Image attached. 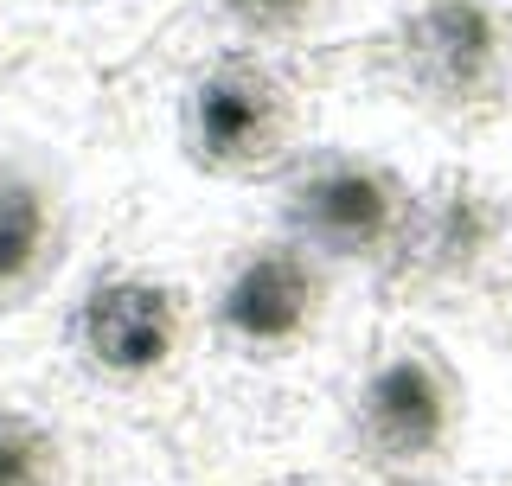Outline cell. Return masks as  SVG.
<instances>
[{"label":"cell","mask_w":512,"mask_h":486,"mask_svg":"<svg viewBox=\"0 0 512 486\" xmlns=\"http://www.w3.org/2000/svg\"><path fill=\"white\" fill-rule=\"evenodd\" d=\"M327 64L333 58L276 52L186 13L122 71V135L141 173L186 205H250L263 218L276 180L320 122Z\"/></svg>","instance_id":"obj_1"},{"label":"cell","mask_w":512,"mask_h":486,"mask_svg":"<svg viewBox=\"0 0 512 486\" xmlns=\"http://www.w3.org/2000/svg\"><path fill=\"white\" fill-rule=\"evenodd\" d=\"M109 103L71 58H7L0 71V346L52 333L64 295L96 263L116 180L96 154Z\"/></svg>","instance_id":"obj_2"},{"label":"cell","mask_w":512,"mask_h":486,"mask_svg":"<svg viewBox=\"0 0 512 486\" xmlns=\"http://www.w3.org/2000/svg\"><path fill=\"white\" fill-rule=\"evenodd\" d=\"M448 154H455V135L423 122L391 90H378L352 58H333L320 122L269 192L263 224H276L320 263L359 275L384 295V275Z\"/></svg>","instance_id":"obj_3"},{"label":"cell","mask_w":512,"mask_h":486,"mask_svg":"<svg viewBox=\"0 0 512 486\" xmlns=\"http://www.w3.org/2000/svg\"><path fill=\"white\" fill-rule=\"evenodd\" d=\"M468 320L474 307H384L340 397V448L365 474L397 486L436 480L474 442L487 371Z\"/></svg>","instance_id":"obj_4"},{"label":"cell","mask_w":512,"mask_h":486,"mask_svg":"<svg viewBox=\"0 0 512 486\" xmlns=\"http://www.w3.org/2000/svg\"><path fill=\"white\" fill-rule=\"evenodd\" d=\"M384 295L359 275L320 263L276 224H244L212 250L205 282V365L237 384L308 378L320 352L372 346L359 320H378Z\"/></svg>","instance_id":"obj_5"},{"label":"cell","mask_w":512,"mask_h":486,"mask_svg":"<svg viewBox=\"0 0 512 486\" xmlns=\"http://www.w3.org/2000/svg\"><path fill=\"white\" fill-rule=\"evenodd\" d=\"M205 282L212 256L167 243H103L52 320V352L77 391L148 403L205 365Z\"/></svg>","instance_id":"obj_6"},{"label":"cell","mask_w":512,"mask_h":486,"mask_svg":"<svg viewBox=\"0 0 512 486\" xmlns=\"http://www.w3.org/2000/svg\"><path fill=\"white\" fill-rule=\"evenodd\" d=\"M512 288V122L461 135L384 275V307H493Z\"/></svg>","instance_id":"obj_7"},{"label":"cell","mask_w":512,"mask_h":486,"mask_svg":"<svg viewBox=\"0 0 512 486\" xmlns=\"http://www.w3.org/2000/svg\"><path fill=\"white\" fill-rule=\"evenodd\" d=\"M352 64L442 135H480L512 122V0H404Z\"/></svg>","instance_id":"obj_8"},{"label":"cell","mask_w":512,"mask_h":486,"mask_svg":"<svg viewBox=\"0 0 512 486\" xmlns=\"http://www.w3.org/2000/svg\"><path fill=\"white\" fill-rule=\"evenodd\" d=\"M199 0H0L7 58H71L84 71H128Z\"/></svg>","instance_id":"obj_9"},{"label":"cell","mask_w":512,"mask_h":486,"mask_svg":"<svg viewBox=\"0 0 512 486\" xmlns=\"http://www.w3.org/2000/svg\"><path fill=\"white\" fill-rule=\"evenodd\" d=\"M404 0H199V20L301 58H352L391 32Z\"/></svg>","instance_id":"obj_10"},{"label":"cell","mask_w":512,"mask_h":486,"mask_svg":"<svg viewBox=\"0 0 512 486\" xmlns=\"http://www.w3.org/2000/svg\"><path fill=\"white\" fill-rule=\"evenodd\" d=\"M71 423L45 397L0 384V486H71Z\"/></svg>","instance_id":"obj_11"},{"label":"cell","mask_w":512,"mask_h":486,"mask_svg":"<svg viewBox=\"0 0 512 486\" xmlns=\"http://www.w3.org/2000/svg\"><path fill=\"white\" fill-rule=\"evenodd\" d=\"M500 320H506V327H512V288H506V301H500Z\"/></svg>","instance_id":"obj_12"}]
</instances>
